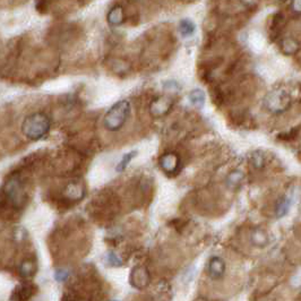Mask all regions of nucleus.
Masks as SVG:
<instances>
[{"instance_id": "9d476101", "label": "nucleus", "mask_w": 301, "mask_h": 301, "mask_svg": "<svg viewBox=\"0 0 301 301\" xmlns=\"http://www.w3.org/2000/svg\"><path fill=\"white\" fill-rule=\"evenodd\" d=\"M35 294V288L32 283H22L16 287L10 300H29Z\"/></svg>"}, {"instance_id": "4be33fe9", "label": "nucleus", "mask_w": 301, "mask_h": 301, "mask_svg": "<svg viewBox=\"0 0 301 301\" xmlns=\"http://www.w3.org/2000/svg\"><path fill=\"white\" fill-rule=\"evenodd\" d=\"M55 278L58 282H65V281L69 278V272L66 268H58L55 273Z\"/></svg>"}, {"instance_id": "ddd939ff", "label": "nucleus", "mask_w": 301, "mask_h": 301, "mask_svg": "<svg viewBox=\"0 0 301 301\" xmlns=\"http://www.w3.org/2000/svg\"><path fill=\"white\" fill-rule=\"evenodd\" d=\"M195 30H196V25L194 24V22L190 21V19L184 18L182 21H180L179 32L183 38L191 37V35L195 33Z\"/></svg>"}, {"instance_id": "9b49d317", "label": "nucleus", "mask_w": 301, "mask_h": 301, "mask_svg": "<svg viewBox=\"0 0 301 301\" xmlns=\"http://www.w3.org/2000/svg\"><path fill=\"white\" fill-rule=\"evenodd\" d=\"M107 21L112 26H120L125 22V10L122 6L116 5L111 8L107 15Z\"/></svg>"}, {"instance_id": "0eeeda50", "label": "nucleus", "mask_w": 301, "mask_h": 301, "mask_svg": "<svg viewBox=\"0 0 301 301\" xmlns=\"http://www.w3.org/2000/svg\"><path fill=\"white\" fill-rule=\"evenodd\" d=\"M172 106H174V100L170 96H159L158 99H155L151 103L150 111L154 117H162V116H166L171 110Z\"/></svg>"}, {"instance_id": "7ed1b4c3", "label": "nucleus", "mask_w": 301, "mask_h": 301, "mask_svg": "<svg viewBox=\"0 0 301 301\" xmlns=\"http://www.w3.org/2000/svg\"><path fill=\"white\" fill-rule=\"evenodd\" d=\"M2 195L7 203H9L15 208L24 206L26 203V191L23 186L21 179L17 177H10L7 182L3 184Z\"/></svg>"}, {"instance_id": "6e6552de", "label": "nucleus", "mask_w": 301, "mask_h": 301, "mask_svg": "<svg viewBox=\"0 0 301 301\" xmlns=\"http://www.w3.org/2000/svg\"><path fill=\"white\" fill-rule=\"evenodd\" d=\"M63 194L70 202H79L85 196V188L79 181H74L67 184Z\"/></svg>"}, {"instance_id": "a211bd4d", "label": "nucleus", "mask_w": 301, "mask_h": 301, "mask_svg": "<svg viewBox=\"0 0 301 301\" xmlns=\"http://www.w3.org/2000/svg\"><path fill=\"white\" fill-rule=\"evenodd\" d=\"M242 179H243V174H242L241 171H238V170L232 171L231 174L228 176V178H227L228 186H230V187L239 186V184L241 183Z\"/></svg>"}, {"instance_id": "2eb2a0df", "label": "nucleus", "mask_w": 301, "mask_h": 301, "mask_svg": "<svg viewBox=\"0 0 301 301\" xmlns=\"http://www.w3.org/2000/svg\"><path fill=\"white\" fill-rule=\"evenodd\" d=\"M281 48H282V51L284 55L291 56V55H295L296 52L299 50V43L297 42L295 39L288 38V39L283 40L282 44H281Z\"/></svg>"}, {"instance_id": "4468645a", "label": "nucleus", "mask_w": 301, "mask_h": 301, "mask_svg": "<svg viewBox=\"0 0 301 301\" xmlns=\"http://www.w3.org/2000/svg\"><path fill=\"white\" fill-rule=\"evenodd\" d=\"M188 99H189L192 106L202 108L204 103H205V93H204L202 90H199V88H195V90H192L189 95H188Z\"/></svg>"}, {"instance_id": "f8f14e48", "label": "nucleus", "mask_w": 301, "mask_h": 301, "mask_svg": "<svg viewBox=\"0 0 301 301\" xmlns=\"http://www.w3.org/2000/svg\"><path fill=\"white\" fill-rule=\"evenodd\" d=\"M37 262L33 258L24 259L18 266V272L23 278H31V276H33L37 273Z\"/></svg>"}, {"instance_id": "f257e3e1", "label": "nucleus", "mask_w": 301, "mask_h": 301, "mask_svg": "<svg viewBox=\"0 0 301 301\" xmlns=\"http://www.w3.org/2000/svg\"><path fill=\"white\" fill-rule=\"evenodd\" d=\"M50 119L43 112L32 114L24 119L22 131L27 138L38 140L42 138L50 129Z\"/></svg>"}, {"instance_id": "f03ea898", "label": "nucleus", "mask_w": 301, "mask_h": 301, "mask_svg": "<svg viewBox=\"0 0 301 301\" xmlns=\"http://www.w3.org/2000/svg\"><path fill=\"white\" fill-rule=\"evenodd\" d=\"M129 114L130 104L126 100L115 103L104 116V127L110 131H117L121 129L126 123V120L129 117Z\"/></svg>"}, {"instance_id": "20e7f679", "label": "nucleus", "mask_w": 301, "mask_h": 301, "mask_svg": "<svg viewBox=\"0 0 301 301\" xmlns=\"http://www.w3.org/2000/svg\"><path fill=\"white\" fill-rule=\"evenodd\" d=\"M264 104L268 111L274 112V114H281V112L289 109L291 104V99L284 91H274L267 94L264 100Z\"/></svg>"}, {"instance_id": "423d86ee", "label": "nucleus", "mask_w": 301, "mask_h": 301, "mask_svg": "<svg viewBox=\"0 0 301 301\" xmlns=\"http://www.w3.org/2000/svg\"><path fill=\"white\" fill-rule=\"evenodd\" d=\"M150 272L145 266H136L132 268L130 273V283L132 287L142 290L150 284Z\"/></svg>"}, {"instance_id": "aec40b11", "label": "nucleus", "mask_w": 301, "mask_h": 301, "mask_svg": "<svg viewBox=\"0 0 301 301\" xmlns=\"http://www.w3.org/2000/svg\"><path fill=\"white\" fill-rule=\"evenodd\" d=\"M264 162H265V159H264V155L262 152L256 151L252 153L251 163H252V166L256 168V169H260V168H263Z\"/></svg>"}, {"instance_id": "5701e85b", "label": "nucleus", "mask_w": 301, "mask_h": 301, "mask_svg": "<svg viewBox=\"0 0 301 301\" xmlns=\"http://www.w3.org/2000/svg\"><path fill=\"white\" fill-rule=\"evenodd\" d=\"M291 7L292 10L296 11V13L301 14V0H292Z\"/></svg>"}, {"instance_id": "1a4fd4ad", "label": "nucleus", "mask_w": 301, "mask_h": 301, "mask_svg": "<svg viewBox=\"0 0 301 301\" xmlns=\"http://www.w3.org/2000/svg\"><path fill=\"white\" fill-rule=\"evenodd\" d=\"M207 272L208 275H210L212 279L219 280L222 278L224 273H226V263L220 257H212L210 262H208Z\"/></svg>"}, {"instance_id": "39448f33", "label": "nucleus", "mask_w": 301, "mask_h": 301, "mask_svg": "<svg viewBox=\"0 0 301 301\" xmlns=\"http://www.w3.org/2000/svg\"><path fill=\"white\" fill-rule=\"evenodd\" d=\"M160 167H161V169L166 172L167 175H177L180 169L179 155L174 153V152H169V153L163 154L161 158H160Z\"/></svg>"}, {"instance_id": "dca6fc26", "label": "nucleus", "mask_w": 301, "mask_h": 301, "mask_svg": "<svg viewBox=\"0 0 301 301\" xmlns=\"http://www.w3.org/2000/svg\"><path fill=\"white\" fill-rule=\"evenodd\" d=\"M251 241H252V243L255 244V246H257V247L266 246L267 242H268L267 235L265 234V232L263 230H260V229H257V230H255L254 232H252Z\"/></svg>"}, {"instance_id": "6ab92c4d", "label": "nucleus", "mask_w": 301, "mask_h": 301, "mask_svg": "<svg viewBox=\"0 0 301 301\" xmlns=\"http://www.w3.org/2000/svg\"><path fill=\"white\" fill-rule=\"evenodd\" d=\"M137 155V152L136 151H132V152H129V153L123 155V158L121 161L119 162V164L117 166V168H116V170H117V172H122L123 170L126 169V168L128 167V164L130 163V161L132 159L135 158V156Z\"/></svg>"}, {"instance_id": "412c9836", "label": "nucleus", "mask_w": 301, "mask_h": 301, "mask_svg": "<svg viewBox=\"0 0 301 301\" xmlns=\"http://www.w3.org/2000/svg\"><path fill=\"white\" fill-rule=\"evenodd\" d=\"M107 262H108V264L110 265V266H114V267H119V266H121V265H122L121 259H120L118 257V256L116 255L115 252H112V251H110L109 254H108Z\"/></svg>"}, {"instance_id": "f3484780", "label": "nucleus", "mask_w": 301, "mask_h": 301, "mask_svg": "<svg viewBox=\"0 0 301 301\" xmlns=\"http://www.w3.org/2000/svg\"><path fill=\"white\" fill-rule=\"evenodd\" d=\"M290 205H291L290 200H289L287 197L281 198L279 200L278 205H276V210H275L276 216L280 219L283 218V216H286L289 212V208H290Z\"/></svg>"}]
</instances>
